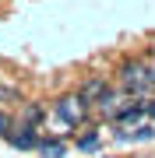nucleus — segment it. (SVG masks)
<instances>
[{
	"mask_svg": "<svg viewBox=\"0 0 155 158\" xmlns=\"http://www.w3.org/2000/svg\"><path fill=\"white\" fill-rule=\"evenodd\" d=\"M88 102L78 95V91H67V95H60L57 102H53V113L60 116L63 127H85L88 123Z\"/></svg>",
	"mask_w": 155,
	"mask_h": 158,
	"instance_id": "nucleus-1",
	"label": "nucleus"
},
{
	"mask_svg": "<svg viewBox=\"0 0 155 158\" xmlns=\"http://www.w3.org/2000/svg\"><path fill=\"white\" fill-rule=\"evenodd\" d=\"M116 141L120 144H144V141H155V123L148 119V123H131V127H116Z\"/></svg>",
	"mask_w": 155,
	"mask_h": 158,
	"instance_id": "nucleus-2",
	"label": "nucleus"
},
{
	"mask_svg": "<svg viewBox=\"0 0 155 158\" xmlns=\"http://www.w3.org/2000/svg\"><path fill=\"white\" fill-rule=\"evenodd\" d=\"M7 141H11V148H18V151H32V148H39V130L35 127H21L18 123L14 130H7Z\"/></svg>",
	"mask_w": 155,
	"mask_h": 158,
	"instance_id": "nucleus-3",
	"label": "nucleus"
},
{
	"mask_svg": "<svg viewBox=\"0 0 155 158\" xmlns=\"http://www.w3.org/2000/svg\"><path fill=\"white\" fill-rule=\"evenodd\" d=\"M109 91V81L102 77V74H99V77H85L78 85V95L88 102V106H95V102H102V95Z\"/></svg>",
	"mask_w": 155,
	"mask_h": 158,
	"instance_id": "nucleus-4",
	"label": "nucleus"
},
{
	"mask_svg": "<svg viewBox=\"0 0 155 158\" xmlns=\"http://www.w3.org/2000/svg\"><path fill=\"white\" fill-rule=\"evenodd\" d=\"M18 123L39 130V123H42V106H39V102H21V119H18Z\"/></svg>",
	"mask_w": 155,
	"mask_h": 158,
	"instance_id": "nucleus-5",
	"label": "nucleus"
},
{
	"mask_svg": "<svg viewBox=\"0 0 155 158\" xmlns=\"http://www.w3.org/2000/svg\"><path fill=\"white\" fill-rule=\"evenodd\" d=\"M39 155L42 158H63L67 155V144H63L60 137H42L39 141Z\"/></svg>",
	"mask_w": 155,
	"mask_h": 158,
	"instance_id": "nucleus-6",
	"label": "nucleus"
},
{
	"mask_svg": "<svg viewBox=\"0 0 155 158\" xmlns=\"http://www.w3.org/2000/svg\"><path fill=\"white\" fill-rule=\"evenodd\" d=\"M99 148V134H85V137H78V151H95Z\"/></svg>",
	"mask_w": 155,
	"mask_h": 158,
	"instance_id": "nucleus-7",
	"label": "nucleus"
},
{
	"mask_svg": "<svg viewBox=\"0 0 155 158\" xmlns=\"http://www.w3.org/2000/svg\"><path fill=\"white\" fill-rule=\"evenodd\" d=\"M144 116L155 123V95H152V98H144Z\"/></svg>",
	"mask_w": 155,
	"mask_h": 158,
	"instance_id": "nucleus-8",
	"label": "nucleus"
},
{
	"mask_svg": "<svg viewBox=\"0 0 155 158\" xmlns=\"http://www.w3.org/2000/svg\"><path fill=\"white\" fill-rule=\"evenodd\" d=\"M7 130H11V119H7L4 113H0V137H7Z\"/></svg>",
	"mask_w": 155,
	"mask_h": 158,
	"instance_id": "nucleus-9",
	"label": "nucleus"
},
{
	"mask_svg": "<svg viewBox=\"0 0 155 158\" xmlns=\"http://www.w3.org/2000/svg\"><path fill=\"white\" fill-rule=\"evenodd\" d=\"M148 60H152V63H155V42H152V46H148Z\"/></svg>",
	"mask_w": 155,
	"mask_h": 158,
	"instance_id": "nucleus-10",
	"label": "nucleus"
}]
</instances>
